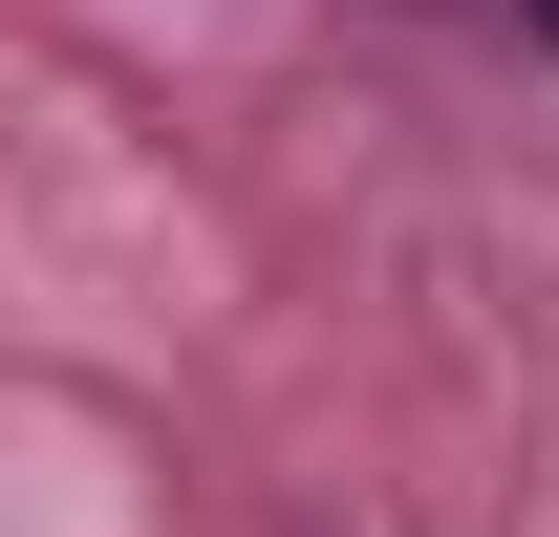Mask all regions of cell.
Wrapping results in <instances>:
<instances>
[{
	"label": "cell",
	"mask_w": 559,
	"mask_h": 537,
	"mask_svg": "<svg viewBox=\"0 0 559 537\" xmlns=\"http://www.w3.org/2000/svg\"><path fill=\"white\" fill-rule=\"evenodd\" d=\"M538 44H559V0H538Z\"/></svg>",
	"instance_id": "obj_1"
}]
</instances>
